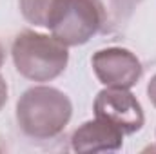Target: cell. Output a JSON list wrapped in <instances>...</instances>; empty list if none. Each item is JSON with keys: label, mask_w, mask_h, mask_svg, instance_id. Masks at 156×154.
I'll list each match as a JSON object with an SVG mask.
<instances>
[{"label": "cell", "mask_w": 156, "mask_h": 154, "mask_svg": "<svg viewBox=\"0 0 156 154\" xmlns=\"http://www.w3.org/2000/svg\"><path fill=\"white\" fill-rule=\"evenodd\" d=\"M73 116V103L66 93L49 85L29 87L16 102V121L22 132L35 140L58 136Z\"/></svg>", "instance_id": "6da1fadb"}, {"label": "cell", "mask_w": 156, "mask_h": 154, "mask_svg": "<svg viewBox=\"0 0 156 154\" xmlns=\"http://www.w3.org/2000/svg\"><path fill=\"white\" fill-rule=\"evenodd\" d=\"M11 56L16 71L31 82H51L67 67L69 51L53 35L37 31H22L11 47Z\"/></svg>", "instance_id": "7a4b0ae2"}, {"label": "cell", "mask_w": 156, "mask_h": 154, "mask_svg": "<svg viewBox=\"0 0 156 154\" xmlns=\"http://www.w3.org/2000/svg\"><path fill=\"white\" fill-rule=\"evenodd\" d=\"M47 29L64 45H83L100 31V20L89 0H64Z\"/></svg>", "instance_id": "3957f363"}, {"label": "cell", "mask_w": 156, "mask_h": 154, "mask_svg": "<svg viewBox=\"0 0 156 154\" xmlns=\"http://www.w3.org/2000/svg\"><path fill=\"white\" fill-rule=\"evenodd\" d=\"M93 109L96 118L109 121L123 134H134L145 123L144 109L129 89H118V87L102 89L94 98Z\"/></svg>", "instance_id": "277c9868"}, {"label": "cell", "mask_w": 156, "mask_h": 154, "mask_svg": "<svg viewBox=\"0 0 156 154\" xmlns=\"http://www.w3.org/2000/svg\"><path fill=\"white\" fill-rule=\"evenodd\" d=\"M91 64L98 82L105 87L131 89L140 82L144 73L138 56L125 47L100 49L93 54Z\"/></svg>", "instance_id": "5b68a950"}, {"label": "cell", "mask_w": 156, "mask_h": 154, "mask_svg": "<svg viewBox=\"0 0 156 154\" xmlns=\"http://www.w3.org/2000/svg\"><path fill=\"white\" fill-rule=\"evenodd\" d=\"M123 145V132L105 120L94 116L82 123L71 136V147L76 152H115Z\"/></svg>", "instance_id": "8992f818"}, {"label": "cell", "mask_w": 156, "mask_h": 154, "mask_svg": "<svg viewBox=\"0 0 156 154\" xmlns=\"http://www.w3.org/2000/svg\"><path fill=\"white\" fill-rule=\"evenodd\" d=\"M89 2L98 15L100 31L111 35L122 31L129 24L142 0H89Z\"/></svg>", "instance_id": "52a82bcc"}, {"label": "cell", "mask_w": 156, "mask_h": 154, "mask_svg": "<svg viewBox=\"0 0 156 154\" xmlns=\"http://www.w3.org/2000/svg\"><path fill=\"white\" fill-rule=\"evenodd\" d=\"M64 0H18L22 16L38 27H47Z\"/></svg>", "instance_id": "ba28073f"}, {"label": "cell", "mask_w": 156, "mask_h": 154, "mask_svg": "<svg viewBox=\"0 0 156 154\" xmlns=\"http://www.w3.org/2000/svg\"><path fill=\"white\" fill-rule=\"evenodd\" d=\"M147 96H149L151 103L156 107V75L151 78V82H149V85H147Z\"/></svg>", "instance_id": "9c48e42d"}, {"label": "cell", "mask_w": 156, "mask_h": 154, "mask_svg": "<svg viewBox=\"0 0 156 154\" xmlns=\"http://www.w3.org/2000/svg\"><path fill=\"white\" fill-rule=\"evenodd\" d=\"M5 102H7V83H5L4 76L0 75V111L5 105Z\"/></svg>", "instance_id": "30bf717a"}, {"label": "cell", "mask_w": 156, "mask_h": 154, "mask_svg": "<svg viewBox=\"0 0 156 154\" xmlns=\"http://www.w3.org/2000/svg\"><path fill=\"white\" fill-rule=\"evenodd\" d=\"M4 60H5V51H4V47H2V44H0V67H2Z\"/></svg>", "instance_id": "8fae6325"}]
</instances>
